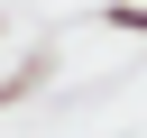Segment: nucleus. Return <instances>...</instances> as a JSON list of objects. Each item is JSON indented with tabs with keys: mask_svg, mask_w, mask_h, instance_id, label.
Returning <instances> with one entry per match:
<instances>
[{
	"mask_svg": "<svg viewBox=\"0 0 147 138\" xmlns=\"http://www.w3.org/2000/svg\"><path fill=\"white\" fill-rule=\"evenodd\" d=\"M101 18H110V28H129V37H147V0H110Z\"/></svg>",
	"mask_w": 147,
	"mask_h": 138,
	"instance_id": "nucleus-1",
	"label": "nucleus"
},
{
	"mask_svg": "<svg viewBox=\"0 0 147 138\" xmlns=\"http://www.w3.org/2000/svg\"><path fill=\"white\" fill-rule=\"evenodd\" d=\"M0 28H9V9H0Z\"/></svg>",
	"mask_w": 147,
	"mask_h": 138,
	"instance_id": "nucleus-2",
	"label": "nucleus"
}]
</instances>
